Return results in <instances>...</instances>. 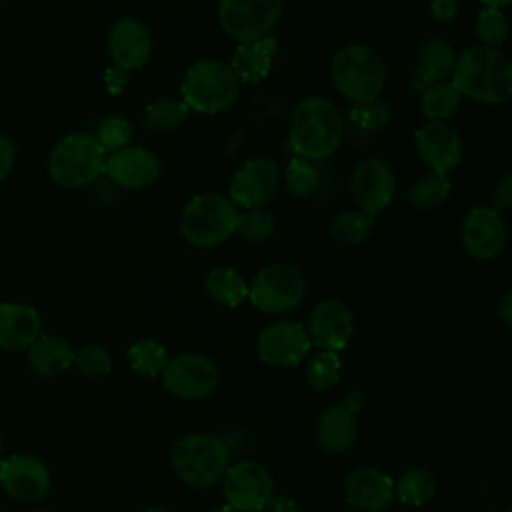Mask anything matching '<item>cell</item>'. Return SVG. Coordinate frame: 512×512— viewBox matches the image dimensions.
Here are the masks:
<instances>
[{
    "instance_id": "6da1fadb",
    "label": "cell",
    "mask_w": 512,
    "mask_h": 512,
    "mask_svg": "<svg viewBox=\"0 0 512 512\" xmlns=\"http://www.w3.org/2000/svg\"><path fill=\"white\" fill-rule=\"evenodd\" d=\"M344 130V118L332 100L324 96H306L292 110L288 144L294 156L310 162H324L340 148Z\"/></svg>"
},
{
    "instance_id": "7a4b0ae2",
    "label": "cell",
    "mask_w": 512,
    "mask_h": 512,
    "mask_svg": "<svg viewBox=\"0 0 512 512\" xmlns=\"http://www.w3.org/2000/svg\"><path fill=\"white\" fill-rule=\"evenodd\" d=\"M450 82L462 98L496 106L512 94V62L500 48L470 46L458 54Z\"/></svg>"
},
{
    "instance_id": "3957f363",
    "label": "cell",
    "mask_w": 512,
    "mask_h": 512,
    "mask_svg": "<svg viewBox=\"0 0 512 512\" xmlns=\"http://www.w3.org/2000/svg\"><path fill=\"white\" fill-rule=\"evenodd\" d=\"M238 216V206L228 196L218 192H200L182 208L178 228L192 248L210 250L236 234Z\"/></svg>"
},
{
    "instance_id": "277c9868",
    "label": "cell",
    "mask_w": 512,
    "mask_h": 512,
    "mask_svg": "<svg viewBox=\"0 0 512 512\" xmlns=\"http://www.w3.org/2000/svg\"><path fill=\"white\" fill-rule=\"evenodd\" d=\"M386 76L388 70L380 52L362 42L342 46L330 62L334 88L354 104L380 98Z\"/></svg>"
},
{
    "instance_id": "5b68a950",
    "label": "cell",
    "mask_w": 512,
    "mask_h": 512,
    "mask_svg": "<svg viewBox=\"0 0 512 512\" xmlns=\"http://www.w3.org/2000/svg\"><path fill=\"white\" fill-rule=\"evenodd\" d=\"M106 156L94 134H66L48 154V176L64 190L84 188L104 174Z\"/></svg>"
},
{
    "instance_id": "8992f818",
    "label": "cell",
    "mask_w": 512,
    "mask_h": 512,
    "mask_svg": "<svg viewBox=\"0 0 512 512\" xmlns=\"http://www.w3.org/2000/svg\"><path fill=\"white\" fill-rule=\"evenodd\" d=\"M240 90L242 84L226 62L200 58L182 76L180 100L198 114H218L238 100Z\"/></svg>"
},
{
    "instance_id": "52a82bcc",
    "label": "cell",
    "mask_w": 512,
    "mask_h": 512,
    "mask_svg": "<svg viewBox=\"0 0 512 512\" xmlns=\"http://www.w3.org/2000/svg\"><path fill=\"white\" fill-rule=\"evenodd\" d=\"M170 464L176 476L194 488H208L222 480L230 466V448L216 434L182 436L170 450Z\"/></svg>"
},
{
    "instance_id": "ba28073f",
    "label": "cell",
    "mask_w": 512,
    "mask_h": 512,
    "mask_svg": "<svg viewBox=\"0 0 512 512\" xmlns=\"http://www.w3.org/2000/svg\"><path fill=\"white\" fill-rule=\"evenodd\" d=\"M306 294V278L300 268L288 262H274L256 272L248 284V300L264 314L294 310Z\"/></svg>"
},
{
    "instance_id": "9c48e42d",
    "label": "cell",
    "mask_w": 512,
    "mask_h": 512,
    "mask_svg": "<svg viewBox=\"0 0 512 512\" xmlns=\"http://www.w3.org/2000/svg\"><path fill=\"white\" fill-rule=\"evenodd\" d=\"M284 10V0H218L220 28L238 44L270 36Z\"/></svg>"
},
{
    "instance_id": "30bf717a",
    "label": "cell",
    "mask_w": 512,
    "mask_h": 512,
    "mask_svg": "<svg viewBox=\"0 0 512 512\" xmlns=\"http://www.w3.org/2000/svg\"><path fill=\"white\" fill-rule=\"evenodd\" d=\"M160 376L168 394L188 402L208 398L220 382L218 366L200 352H182L170 358Z\"/></svg>"
},
{
    "instance_id": "8fae6325",
    "label": "cell",
    "mask_w": 512,
    "mask_h": 512,
    "mask_svg": "<svg viewBox=\"0 0 512 512\" xmlns=\"http://www.w3.org/2000/svg\"><path fill=\"white\" fill-rule=\"evenodd\" d=\"M222 494L236 512H262L274 496V478L260 462L240 460L222 476Z\"/></svg>"
},
{
    "instance_id": "7c38bea8",
    "label": "cell",
    "mask_w": 512,
    "mask_h": 512,
    "mask_svg": "<svg viewBox=\"0 0 512 512\" xmlns=\"http://www.w3.org/2000/svg\"><path fill=\"white\" fill-rule=\"evenodd\" d=\"M350 192L358 210L376 218L394 202L396 174L382 158H366L352 172Z\"/></svg>"
},
{
    "instance_id": "4fadbf2b",
    "label": "cell",
    "mask_w": 512,
    "mask_h": 512,
    "mask_svg": "<svg viewBox=\"0 0 512 512\" xmlns=\"http://www.w3.org/2000/svg\"><path fill=\"white\" fill-rule=\"evenodd\" d=\"M312 342L306 328L296 320H278L262 328L256 340L258 358L274 368H292L304 362Z\"/></svg>"
},
{
    "instance_id": "5bb4252c",
    "label": "cell",
    "mask_w": 512,
    "mask_h": 512,
    "mask_svg": "<svg viewBox=\"0 0 512 512\" xmlns=\"http://www.w3.org/2000/svg\"><path fill=\"white\" fill-rule=\"evenodd\" d=\"M414 146L420 160L430 172L448 176L464 158V144L460 134L442 120H426L414 132Z\"/></svg>"
},
{
    "instance_id": "9a60e30c",
    "label": "cell",
    "mask_w": 512,
    "mask_h": 512,
    "mask_svg": "<svg viewBox=\"0 0 512 512\" xmlns=\"http://www.w3.org/2000/svg\"><path fill=\"white\" fill-rule=\"evenodd\" d=\"M280 170L272 158L256 156L246 160L232 176L228 198L246 210L262 208L278 190Z\"/></svg>"
},
{
    "instance_id": "2e32d148",
    "label": "cell",
    "mask_w": 512,
    "mask_h": 512,
    "mask_svg": "<svg viewBox=\"0 0 512 512\" xmlns=\"http://www.w3.org/2000/svg\"><path fill=\"white\" fill-rule=\"evenodd\" d=\"M460 240L474 260H494L506 244V222L492 206H472L462 220Z\"/></svg>"
},
{
    "instance_id": "e0dca14e",
    "label": "cell",
    "mask_w": 512,
    "mask_h": 512,
    "mask_svg": "<svg viewBox=\"0 0 512 512\" xmlns=\"http://www.w3.org/2000/svg\"><path fill=\"white\" fill-rule=\"evenodd\" d=\"M106 46L108 54L112 58L114 66H120L128 72L144 68L152 56V34L148 26L134 18V16H124L118 18L106 36Z\"/></svg>"
},
{
    "instance_id": "ac0fdd59",
    "label": "cell",
    "mask_w": 512,
    "mask_h": 512,
    "mask_svg": "<svg viewBox=\"0 0 512 512\" xmlns=\"http://www.w3.org/2000/svg\"><path fill=\"white\" fill-rule=\"evenodd\" d=\"M308 338L320 350H342L354 332V316L348 304L336 298L320 300L308 316Z\"/></svg>"
},
{
    "instance_id": "d6986e66",
    "label": "cell",
    "mask_w": 512,
    "mask_h": 512,
    "mask_svg": "<svg viewBox=\"0 0 512 512\" xmlns=\"http://www.w3.org/2000/svg\"><path fill=\"white\" fill-rule=\"evenodd\" d=\"M104 174L120 188L144 190L158 182L162 166L152 150L142 146H126L106 156Z\"/></svg>"
},
{
    "instance_id": "ffe728a7",
    "label": "cell",
    "mask_w": 512,
    "mask_h": 512,
    "mask_svg": "<svg viewBox=\"0 0 512 512\" xmlns=\"http://www.w3.org/2000/svg\"><path fill=\"white\" fill-rule=\"evenodd\" d=\"M0 484L18 502H36L50 488L46 464L30 454H14L0 462Z\"/></svg>"
},
{
    "instance_id": "44dd1931",
    "label": "cell",
    "mask_w": 512,
    "mask_h": 512,
    "mask_svg": "<svg viewBox=\"0 0 512 512\" xmlns=\"http://www.w3.org/2000/svg\"><path fill=\"white\" fill-rule=\"evenodd\" d=\"M346 502L364 512H384L394 500V480L372 466H358L344 478Z\"/></svg>"
},
{
    "instance_id": "7402d4cb",
    "label": "cell",
    "mask_w": 512,
    "mask_h": 512,
    "mask_svg": "<svg viewBox=\"0 0 512 512\" xmlns=\"http://www.w3.org/2000/svg\"><path fill=\"white\" fill-rule=\"evenodd\" d=\"M42 334L40 312L30 304H0V348L6 352L26 350Z\"/></svg>"
},
{
    "instance_id": "603a6c76",
    "label": "cell",
    "mask_w": 512,
    "mask_h": 512,
    "mask_svg": "<svg viewBox=\"0 0 512 512\" xmlns=\"http://www.w3.org/2000/svg\"><path fill=\"white\" fill-rule=\"evenodd\" d=\"M356 434V414L346 402L324 408L316 420V440L330 454H342L352 448Z\"/></svg>"
},
{
    "instance_id": "cb8c5ba5",
    "label": "cell",
    "mask_w": 512,
    "mask_h": 512,
    "mask_svg": "<svg viewBox=\"0 0 512 512\" xmlns=\"http://www.w3.org/2000/svg\"><path fill=\"white\" fill-rule=\"evenodd\" d=\"M276 48L278 40L272 34L254 42L238 44L228 66L240 84H256L268 76Z\"/></svg>"
},
{
    "instance_id": "d4e9b609",
    "label": "cell",
    "mask_w": 512,
    "mask_h": 512,
    "mask_svg": "<svg viewBox=\"0 0 512 512\" xmlns=\"http://www.w3.org/2000/svg\"><path fill=\"white\" fill-rule=\"evenodd\" d=\"M28 364L36 374L56 376L72 366L74 350L68 340L56 334H40L28 348Z\"/></svg>"
},
{
    "instance_id": "484cf974",
    "label": "cell",
    "mask_w": 512,
    "mask_h": 512,
    "mask_svg": "<svg viewBox=\"0 0 512 512\" xmlns=\"http://www.w3.org/2000/svg\"><path fill=\"white\" fill-rule=\"evenodd\" d=\"M204 290L212 302L226 308H236L248 300V284L232 266H214L204 278Z\"/></svg>"
},
{
    "instance_id": "4316f807",
    "label": "cell",
    "mask_w": 512,
    "mask_h": 512,
    "mask_svg": "<svg viewBox=\"0 0 512 512\" xmlns=\"http://www.w3.org/2000/svg\"><path fill=\"white\" fill-rule=\"evenodd\" d=\"M436 476L428 468H408L394 480V498L404 506H424L436 496Z\"/></svg>"
},
{
    "instance_id": "83f0119b",
    "label": "cell",
    "mask_w": 512,
    "mask_h": 512,
    "mask_svg": "<svg viewBox=\"0 0 512 512\" xmlns=\"http://www.w3.org/2000/svg\"><path fill=\"white\" fill-rule=\"evenodd\" d=\"M458 52L446 38H426L418 48V64L436 80H450Z\"/></svg>"
},
{
    "instance_id": "f1b7e54d",
    "label": "cell",
    "mask_w": 512,
    "mask_h": 512,
    "mask_svg": "<svg viewBox=\"0 0 512 512\" xmlns=\"http://www.w3.org/2000/svg\"><path fill=\"white\" fill-rule=\"evenodd\" d=\"M190 116L188 106L180 98L160 96L146 104L142 122L152 132H172L180 128Z\"/></svg>"
},
{
    "instance_id": "f546056e",
    "label": "cell",
    "mask_w": 512,
    "mask_h": 512,
    "mask_svg": "<svg viewBox=\"0 0 512 512\" xmlns=\"http://www.w3.org/2000/svg\"><path fill=\"white\" fill-rule=\"evenodd\" d=\"M372 226H374V218H370L358 208H346L332 216L328 224V232L336 242L344 246H358L370 236Z\"/></svg>"
},
{
    "instance_id": "4dcf8cb0",
    "label": "cell",
    "mask_w": 512,
    "mask_h": 512,
    "mask_svg": "<svg viewBox=\"0 0 512 512\" xmlns=\"http://www.w3.org/2000/svg\"><path fill=\"white\" fill-rule=\"evenodd\" d=\"M460 102H462V94L458 92V88L450 80H444V82H436L434 86H430L426 92L420 94V112L426 120L446 122L456 114V110L460 108Z\"/></svg>"
},
{
    "instance_id": "1f68e13d",
    "label": "cell",
    "mask_w": 512,
    "mask_h": 512,
    "mask_svg": "<svg viewBox=\"0 0 512 512\" xmlns=\"http://www.w3.org/2000/svg\"><path fill=\"white\" fill-rule=\"evenodd\" d=\"M450 192H452V182L448 176L428 172V174L420 176L418 180H414L408 186L406 194H408L410 206H414L418 210H432V208H438L440 204H444L448 200Z\"/></svg>"
},
{
    "instance_id": "d6a6232c",
    "label": "cell",
    "mask_w": 512,
    "mask_h": 512,
    "mask_svg": "<svg viewBox=\"0 0 512 512\" xmlns=\"http://www.w3.org/2000/svg\"><path fill=\"white\" fill-rule=\"evenodd\" d=\"M126 356H128L132 370L146 378H154V376L162 374L164 366L170 360L166 346L152 338H140V340L132 342L130 348L126 350Z\"/></svg>"
},
{
    "instance_id": "836d02e7",
    "label": "cell",
    "mask_w": 512,
    "mask_h": 512,
    "mask_svg": "<svg viewBox=\"0 0 512 512\" xmlns=\"http://www.w3.org/2000/svg\"><path fill=\"white\" fill-rule=\"evenodd\" d=\"M346 120H348L350 130H354L358 134H376L388 124L390 110H388V104L380 98L366 100V102H356L348 110Z\"/></svg>"
},
{
    "instance_id": "e575fe53",
    "label": "cell",
    "mask_w": 512,
    "mask_h": 512,
    "mask_svg": "<svg viewBox=\"0 0 512 512\" xmlns=\"http://www.w3.org/2000/svg\"><path fill=\"white\" fill-rule=\"evenodd\" d=\"M340 374H342V362L338 352L332 350H320L316 352L304 368V376L306 382L314 388V390H330L340 382Z\"/></svg>"
},
{
    "instance_id": "d590c367",
    "label": "cell",
    "mask_w": 512,
    "mask_h": 512,
    "mask_svg": "<svg viewBox=\"0 0 512 512\" xmlns=\"http://www.w3.org/2000/svg\"><path fill=\"white\" fill-rule=\"evenodd\" d=\"M284 182L286 188L298 196V198H306L312 196L318 186H320V170L316 168V162H310L306 158H298L294 156L284 172Z\"/></svg>"
},
{
    "instance_id": "8d00e7d4",
    "label": "cell",
    "mask_w": 512,
    "mask_h": 512,
    "mask_svg": "<svg viewBox=\"0 0 512 512\" xmlns=\"http://www.w3.org/2000/svg\"><path fill=\"white\" fill-rule=\"evenodd\" d=\"M474 32L482 46L500 48L508 38V22L500 8H480L474 22Z\"/></svg>"
},
{
    "instance_id": "74e56055",
    "label": "cell",
    "mask_w": 512,
    "mask_h": 512,
    "mask_svg": "<svg viewBox=\"0 0 512 512\" xmlns=\"http://www.w3.org/2000/svg\"><path fill=\"white\" fill-rule=\"evenodd\" d=\"M94 138L106 150V154L122 150L130 146L132 140V124L124 116H106L98 128Z\"/></svg>"
},
{
    "instance_id": "f35d334b",
    "label": "cell",
    "mask_w": 512,
    "mask_h": 512,
    "mask_svg": "<svg viewBox=\"0 0 512 512\" xmlns=\"http://www.w3.org/2000/svg\"><path fill=\"white\" fill-rule=\"evenodd\" d=\"M276 230L274 216L262 208L246 210L238 216L236 222V234H240L246 242H264L268 240Z\"/></svg>"
},
{
    "instance_id": "ab89813d",
    "label": "cell",
    "mask_w": 512,
    "mask_h": 512,
    "mask_svg": "<svg viewBox=\"0 0 512 512\" xmlns=\"http://www.w3.org/2000/svg\"><path fill=\"white\" fill-rule=\"evenodd\" d=\"M72 366L84 376H104L112 370V356L102 344H86L74 350Z\"/></svg>"
},
{
    "instance_id": "60d3db41",
    "label": "cell",
    "mask_w": 512,
    "mask_h": 512,
    "mask_svg": "<svg viewBox=\"0 0 512 512\" xmlns=\"http://www.w3.org/2000/svg\"><path fill=\"white\" fill-rule=\"evenodd\" d=\"M496 212H506L512 206V174H504L492 192V204Z\"/></svg>"
},
{
    "instance_id": "b9f144b4",
    "label": "cell",
    "mask_w": 512,
    "mask_h": 512,
    "mask_svg": "<svg viewBox=\"0 0 512 512\" xmlns=\"http://www.w3.org/2000/svg\"><path fill=\"white\" fill-rule=\"evenodd\" d=\"M128 80H130V72L124 70V68H120V66H114V64H112V66H108L106 72H104V86H106V90H108L110 94H114V96H118V94H122V92L126 90Z\"/></svg>"
},
{
    "instance_id": "7bdbcfd3",
    "label": "cell",
    "mask_w": 512,
    "mask_h": 512,
    "mask_svg": "<svg viewBox=\"0 0 512 512\" xmlns=\"http://www.w3.org/2000/svg\"><path fill=\"white\" fill-rule=\"evenodd\" d=\"M430 16L440 22H452L458 16V0H430Z\"/></svg>"
},
{
    "instance_id": "ee69618b",
    "label": "cell",
    "mask_w": 512,
    "mask_h": 512,
    "mask_svg": "<svg viewBox=\"0 0 512 512\" xmlns=\"http://www.w3.org/2000/svg\"><path fill=\"white\" fill-rule=\"evenodd\" d=\"M14 162H16V146L6 134H0V180H4L12 172Z\"/></svg>"
},
{
    "instance_id": "f6af8a7d",
    "label": "cell",
    "mask_w": 512,
    "mask_h": 512,
    "mask_svg": "<svg viewBox=\"0 0 512 512\" xmlns=\"http://www.w3.org/2000/svg\"><path fill=\"white\" fill-rule=\"evenodd\" d=\"M408 84H410V88H412L414 92L422 94V92H426L430 86H434L436 80H434L420 64H416V66L410 70V74H408Z\"/></svg>"
},
{
    "instance_id": "bcb514c9",
    "label": "cell",
    "mask_w": 512,
    "mask_h": 512,
    "mask_svg": "<svg viewBox=\"0 0 512 512\" xmlns=\"http://www.w3.org/2000/svg\"><path fill=\"white\" fill-rule=\"evenodd\" d=\"M262 512H298L294 500L286 498V496H280V494H274L268 504L264 506Z\"/></svg>"
},
{
    "instance_id": "7dc6e473",
    "label": "cell",
    "mask_w": 512,
    "mask_h": 512,
    "mask_svg": "<svg viewBox=\"0 0 512 512\" xmlns=\"http://www.w3.org/2000/svg\"><path fill=\"white\" fill-rule=\"evenodd\" d=\"M496 316L500 318V322H502L504 326H510V320H512V292H510V290H506V292L502 294V298L498 300V304H496Z\"/></svg>"
},
{
    "instance_id": "c3c4849f",
    "label": "cell",
    "mask_w": 512,
    "mask_h": 512,
    "mask_svg": "<svg viewBox=\"0 0 512 512\" xmlns=\"http://www.w3.org/2000/svg\"><path fill=\"white\" fill-rule=\"evenodd\" d=\"M482 4V8H502L508 6L512 0H478Z\"/></svg>"
},
{
    "instance_id": "681fc988",
    "label": "cell",
    "mask_w": 512,
    "mask_h": 512,
    "mask_svg": "<svg viewBox=\"0 0 512 512\" xmlns=\"http://www.w3.org/2000/svg\"><path fill=\"white\" fill-rule=\"evenodd\" d=\"M210 512H236L234 508H230L228 504H222V506H216V508H212Z\"/></svg>"
},
{
    "instance_id": "f907efd6",
    "label": "cell",
    "mask_w": 512,
    "mask_h": 512,
    "mask_svg": "<svg viewBox=\"0 0 512 512\" xmlns=\"http://www.w3.org/2000/svg\"><path fill=\"white\" fill-rule=\"evenodd\" d=\"M140 512H170V510L160 508V506H150V508H144V510H140Z\"/></svg>"
},
{
    "instance_id": "816d5d0a",
    "label": "cell",
    "mask_w": 512,
    "mask_h": 512,
    "mask_svg": "<svg viewBox=\"0 0 512 512\" xmlns=\"http://www.w3.org/2000/svg\"><path fill=\"white\" fill-rule=\"evenodd\" d=\"M486 512H506V510H486Z\"/></svg>"
},
{
    "instance_id": "f5cc1de1",
    "label": "cell",
    "mask_w": 512,
    "mask_h": 512,
    "mask_svg": "<svg viewBox=\"0 0 512 512\" xmlns=\"http://www.w3.org/2000/svg\"><path fill=\"white\" fill-rule=\"evenodd\" d=\"M0 450H2V440H0Z\"/></svg>"
}]
</instances>
